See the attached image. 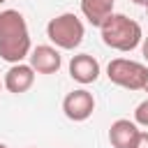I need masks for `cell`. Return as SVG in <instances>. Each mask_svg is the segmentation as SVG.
Returning <instances> with one entry per match:
<instances>
[{
  "instance_id": "obj_1",
  "label": "cell",
  "mask_w": 148,
  "mask_h": 148,
  "mask_svg": "<svg viewBox=\"0 0 148 148\" xmlns=\"http://www.w3.org/2000/svg\"><path fill=\"white\" fill-rule=\"evenodd\" d=\"M32 42L28 32V23L18 9L0 12V58L9 65L23 62L30 56Z\"/></svg>"
},
{
  "instance_id": "obj_2",
  "label": "cell",
  "mask_w": 148,
  "mask_h": 148,
  "mask_svg": "<svg viewBox=\"0 0 148 148\" xmlns=\"http://www.w3.org/2000/svg\"><path fill=\"white\" fill-rule=\"evenodd\" d=\"M99 35H102V42L109 49L123 51V53L134 51L143 39L141 25L134 18H130L125 14H116V12L104 18V23L99 25Z\"/></svg>"
},
{
  "instance_id": "obj_3",
  "label": "cell",
  "mask_w": 148,
  "mask_h": 148,
  "mask_svg": "<svg viewBox=\"0 0 148 148\" xmlns=\"http://www.w3.org/2000/svg\"><path fill=\"white\" fill-rule=\"evenodd\" d=\"M46 37L51 39V44L56 49L74 51L81 46V42L86 37V28H83V21L74 12H65V14L53 16L46 23Z\"/></svg>"
},
{
  "instance_id": "obj_4",
  "label": "cell",
  "mask_w": 148,
  "mask_h": 148,
  "mask_svg": "<svg viewBox=\"0 0 148 148\" xmlns=\"http://www.w3.org/2000/svg\"><path fill=\"white\" fill-rule=\"evenodd\" d=\"M146 72H148L146 65H141L136 60H130V58H113L106 65L109 81L125 88V90H143Z\"/></svg>"
},
{
  "instance_id": "obj_5",
  "label": "cell",
  "mask_w": 148,
  "mask_h": 148,
  "mask_svg": "<svg viewBox=\"0 0 148 148\" xmlns=\"http://www.w3.org/2000/svg\"><path fill=\"white\" fill-rule=\"evenodd\" d=\"M92 111H95V97H92V92L86 90V88L72 90V92H67L65 99H62V113H65L69 120H74V123L88 120V118L92 116Z\"/></svg>"
},
{
  "instance_id": "obj_6",
  "label": "cell",
  "mask_w": 148,
  "mask_h": 148,
  "mask_svg": "<svg viewBox=\"0 0 148 148\" xmlns=\"http://www.w3.org/2000/svg\"><path fill=\"white\" fill-rule=\"evenodd\" d=\"M28 65L37 72V74H56L60 67H62V56H60V49L51 46V44H39V46H32L30 49V56H28Z\"/></svg>"
},
{
  "instance_id": "obj_7",
  "label": "cell",
  "mask_w": 148,
  "mask_h": 148,
  "mask_svg": "<svg viewBox=\"0 0 148 148\" xmlns=\"http://www.w3.org/2000/svg\"><path fill=\"white\" fill-rule=\"evenodd\" d=\"M35 69L28 65V62H16L12 65L7 72H5V79H2V88H7L9 92L14 95H21V92H28L35 83Z\"/></svg>"
},
{
  "instance_id": "obj_8",
  "label": "cell",
  "mask_w": 148,
  "mask_h": 148,
  "mask_svg": "<svg viewBox=\"0 0 148 148\" xmlns=\"http://www.w3.org/2000/svg\"><path fill=\"white\" fill-rule=\"evenodd\" d=\"M69 76L76 83H81V86L95 83L99 79V62H97V58H92L90 53L72 56V60H69Z\"/></svg>"
},
{
  "instance_id": "obj_9",
  "label": "cell",
  "mask_w": 148,
  "mask_h": 148,
  "mask_svg": "<svg viewBox=\"0 0 148 148\" xmlns=\"http://www.w3.org/2000/svg\"><path fill=\"white\" fill-rule=\"evenodd\" d=\"M139 134V125L130 118H118L109 127V141L113 148H132Z\"/></svg>"
},
{
  "instance_id": "obj_10",
  "label": "cell",
  "mask_w": 148,
  "mask_h": 148,
  "mask_svg": "<svg viewBox=\"0 0 148 148\" xmlns=\"http://www.w3.org/2000/svg\"><path fill=\"white\" fill-rule=\"evenodd\" d=\"M113 2L116 0H81V14L90 25L99 28L104 18L113 14Z\"/></svg>"
},
{
  "instance_id": "obj_11",
  "label": "cell",
  "mask_w": 148,
  "mask_h": 148,
  "mask_svg": "<svg viewBox=\"0 0 148 148\" xmlns=\"http://www.w3.org/2000/svg\"><path fill=\"white\" fill-rule=\"evenodd\" d=\"M134 123L141 125V127H148V99L139 102L136 109H134Z\"/></svg>"
},
{
  "instance_id": "obj_12",
  "label": "cell",
  "mask_w": 148,
  "mask_h": 148,
  "mask_svg": "<svg viewBox=\"0 0 148 148\" xmlns=\"http://www.w3.org/2000/svg\"><path fill=\"white\" fill-rule=\"evenodd\" d=\"M132 148H148V132H141V130H139L136 141H134V146H132Z\"/></svg>"
},
{
  "instance_id": "obj_13",
  "label": "cell",
  "mask_w": 148,
  "mask_h": 148,
  "mask_svg": "<svg viewBox=\"0 0 148 148\" xmlns=\"http://www.w3.org/2000/svg\"><path fill=\"white\" fill-rule=\"evenodd\" d=\"M141 53H143V58L148 60V37H143V39H141Z\"/></svg>"
},
{
  "instance_id": "obj_14",
  "label": "cell",
  "mask_w": 148,
  "mask_h": 148,
  "mask_svg": "<svg viewBox=\"0 0 148 148\" xmlns=\"http://www.w3.org/2000/svg\"><path fill=\"white\" fill-rule=\"evenodd\" d=\"M134 5H141V7H148V0H132Z\"/></svg>"
},
{
  "instance_id": "obj_15",
  "label": "cell",
  "mask_w": 148,
  "mask_h": 148,
  "mask_svg": "<svg viewBox=\"0 0 148 148\" xmlns=\"http://www.w3.org/2000/svg\"><path fill=\"white\" fill-rule=\"evenodd\" d=\"M143 92H148V72H146V81H143Z\"/></svg>"
},
{
  "instance_id": "obj_16",
  "label": "cell",
  "mask_w": 148,
  "mask_h": 148,
  "mask_svg": "<svg viewBox=\"0 0 148 148\" xmlns=\"http://www.w3.org/2000/svg\"><path fill=\"white\" fill-rule=\"evenodd\" d=\"M0 148H7V146H5V143H0Z\"/></svg>"
},
{
  "instance_id": "obj_17",
  "label": "cell",
  "mask_w": 148,
  "mask_h": 148,
  "mask_svg": "<svg viewBox=\"0 0 148 148\" xmlns=\"http://www.w3.org/2000/svg\"><path fill=\"white\" fill-rule=\"evenodd\" d=\"M0 90H2V81H0Z\"/></svg>"
},
{
  "instance_id": "obj_18",
  "label": "cell",
  "mask_w": 148,
  "mask_h": 148,
  "mask_svg": "<svg viewBox=\"0 0 148 148\" xmlns=\"http://www.w3.org/2000/svg\"><path fill=\"white\" fill-rule=\"evenodd\" d=\"M146 16H148V7H146Z\"/></svg>"
},
{
  "instance_id": "obj_19",
  "label": "cell",
  "mask_w": 148,
  "mask_h": 148,
  "mask_svg": "<svg viewBox=\"0 0 148 148\" xmlns=\"http://www.w3.org/2000/svg\"><path fill=\"white\" fill-rule=\"evenodd\" d=\"M2 2H5V0H0V5H2Z\"/></svg>"
}]
</instances>
